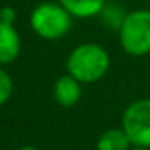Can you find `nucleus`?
Here are the masks:
<instances>
[{
  "label": "nucleus",
  "instance_id": "6e6552de",
  "mask_svg": "<svg viewBox=\"0 0 150 150\" xmlns=\"http://www.w3.org/2000/svg\"><path fill=\"white\" fill-rule=\"evenodd\" d=\"M131 140L123 127H111L97 139V150H131Z\"/></svg>",
  "mask_w": 150,
  "mask_h": 150
},
{
  "label": "nucleus",
  "instance_id": "20e7f679",
  "mask_svg": "<svg viewBox=\"0 0 150 150\" xmlns=\"http://www.w3.org/2000/svg\"><path fill=\"white\" fill-rule=\"evenodd\" d=\"M123 129L132 147L150 149V98H139L126 107Z\"/></svg>",
  "mask_w": 150,
  "mask_h": 150
},
{
  "label": "nucleus",
  "instance_id": "f03ea898",
  "mask_svg": "<svg viewBox=\"0 0 150 150\" xmlns=\"http://www.w3.org/2000/svg\"><path fill=\"white\" fill-rule=\"evenodd\" d=\"M121 49L131 57L150 53V10L139 8L123 16L118 28Z\"/></svg>",
  "mask_w": 150,
  "mask_h": 150
},
{
  "label": "nucleus",
  "instance_id": "f257e3e1",
  "mask_svg": "<svg viewBox=\"0 0 150 150\" xmlns=\"http://www.w3.org/2000/svg\"><path fill=\"white\" fill-rule=\"evenodd\" d=\"M110 69V55L102 45L84 42L69 52L66 71L81 84H92L105 78Z\"/></svg>",
  "mask_w": 150,
  "mask_h": 150
},
{
  "label": "nucleus",
  "instance_id": "0eeeda50",
  "mask_svg": "<svg viewBox=\"0 0 150 150\" xmlns=\"http://www.w3.org/2000/svg\"><path fill=\"white\" fill-rule=\"evenodd\" d=\"M73 18H92L97 16L105 8L107 0H58Z\"/></svg>",
  "mask_w": 150,
  "mask_h": 150
},
{
  "label": "nucleus",
  "instance_id": "1a4fd4ad",
  "mask_svg": "<svg viewBox=\"0 0 150 150\" xmlns=\"http://www.w3.org/2000/svg\"><path fill=\"white\" fill-rule=\"evenodd\" d=\"M11 94H13V81H11V76L5 69L0 68V105H4L5 102H8Z\"/></svg>",
  "mask_w": 150,
  "mask_h": 150
},
{
  "label": "nucleus",
  "instance_id": "9d476101",
  "mask_svg": "<svg viewBox=\"0 0 150 150\" xmlns=\"http://www.w3.org/2000/svg\"><path fill=\"white\" fill-rule=\"evenodd\" d=\"M15 20H16V11L11 7H4L0 10V21L7 24H13Z\"/></svg>",
  "mask_w": 150,
  "mask_h": 150
},
{
  "label": "nucleus",
  "instance_id": "f8f14e48",
  "mask_svg": "<svg viewBox=\"0 0 150 150\" xmlns=\"http://www.w3.org/2000/svg\"><path fill=\"white\" fill-rule=\"evenodd\" d=\"M131 150H150V149H145V147H131Z\"/></svg>",
  "mask_w": 150,
  "mask_h": 150
},
{
  "label": "nucleus",
  "instance_id": "9b49d317",
  "mask_svg": "<svg viewBox=\"0 0 150 150\" xmlns=\"http://www.w3.org/2000/svg\"><path fill=\"white\" fill-rule=\"evenodd\" d=\"M20 150H39V149H36V147H33V145H24V147H21Z\"/></svg>",
  "mask_w": 150,
  "mask_h": 150
},
{
  "label": "nucleus",
  "instance_id": "7ed1b4c3",
  "mask_svg": "<svg viewBox=\"0 0 150 150\" xmlns=\"http://www.w3.org/2000/svg\"><path fill=\"white\" fill-rule=\"evenodd\" d=\"M29 23L39 37L45 40H58L71 29L73 16L62 4L44 2L33 10Z\"/></svg>",
  "mask_w": 150,
  "mask_h": 150
},
{
  "label": "nucleus",
  "instance_id": "39448f33",
  "mask_svg": "<svg viewBox=\"0 0 150 150\" xmlns=\"http://www.w3.org/2000/svg\"><path fill=\"white\" fill-rule=\"evenodd\" d=\"M81 82L76 78H73L71 74L60 76L53 84V98H55L57 103L65 108L74 107L81 98Z\"/></svg>",
  "mask_w": 150,
  "mask_h": 150
},
{
  "label": "nucleus",
  "instance_id": "423d86ee",
  "mask_svg": "<svg viewBox=\"0 0 150 150\" xmlns=\"http://www.w3.org/2000/svg\"><path fill=\"white\" fill-rule=\"evenodd\" d=\"M21 40L13 24L0 21V65H8L20 55Z\"/></svg>",
  "mask_w": 150,
  "mask_h": 150
}]
</instances>
